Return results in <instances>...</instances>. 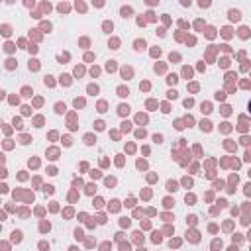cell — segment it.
<instances>
[{"mask_svg": "<svg viewBox=\"0 0 251 251\" xmlns=\"http://www.w3.org/2000/svg\"><path fill=\"white\" fill-rule=\"evenodd\" d=\"M247 110H249V112H251V100H249V104H247Z\"/></svg>", "mask_w": 251, "mask_h": 251, "instance_id": "6da1fadb", "label": "cell"}]
</instances>
